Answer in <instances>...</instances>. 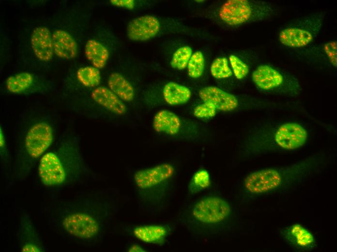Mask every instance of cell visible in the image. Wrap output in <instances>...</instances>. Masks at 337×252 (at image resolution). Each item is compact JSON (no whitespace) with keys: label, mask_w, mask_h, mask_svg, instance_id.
Instances as JSON below:
<instances>
[{"label":"cell","mask_w":337,"mask_h":252,"mask_svg":"<svg viewBox=\"0 0 337 252\" xmlns=\"http://www.w3.org/2000/svg\"><path fill=\"white\" fill-rule=\"evenodd\" d=\"M82 167L77 144L74 139L68 135L59 142L55 148L42 156L38 173L45 185L61 186L78 180Z\"/></svg>","instance_id":"6da1fadb"},{"label":"cell","mask_w":337,"mask_h":252,"mask_svg":"<svg viewBox=\"0 0 337 252\" xmlns=\"http://www.w3.org/2000/svg\"><path fill=\"white\" fill-rule=\"evenodd\" d=\"M313 162L312 159H307L286 167L254 171L244 179L243 189L251 196L277 190L292 181L308 175L314 169Z\"/></svg>","instance_id":"7a4b0ae2"},{"label":"cell","mask_w":337,"mask_h":252,"mask_svg":"<svg viewBox=\"0 0 337 252\" xmlns=\"http://www.w3.org/2000/svg\"><path fill=\"white\" fill-rule=\"evenodd\" d=\"M274 14L271 3L253 0H228L217 9L219 20L230 27L269 19Z\"/></svg>","instance_id":"3957f363"},{"label":"cell","mask_w":337,"mask_h":252,"mask_svg":"<svg viewBox=\"0 0 337 252\" xmlns=\"http://www.w3.org/2000/svg\"><path fill=\"white\" fill-rule=\"evenodd\" d=\"M175 173L170 163H163L136 172L134 181L141 201L156 204L166 195L169 182Z\"/></svg>","instance_id":"277c9868"},{"label":"cell","mask_w":337,"mask_h":252,"mask_svg":"<svg viewBox=\"0 0 337 252\" xmlns=\"http://www.w3.org/2000/svg\"><path fill=\"white\" fill-rule=\"evenodd\" d=\"M308 132L299 123L290 122L268 126L262 141L266 151H291L303 146L306 142Z\"/></svg>","instance_id":"5b68a950"},{"label":"cell","mask_w":337,"mask_h":252,"mask_svg":"<svg viewBox=\"0 0 337 252\" xmlns=\"http://www.w3.org/2000/svg\"><path fill=\"white\" fill-rule=\"evenodd\" d=\"M252 79L259 90L268 93L295 96L301 91L295 77L269 64L258 66L252 74Z\"/></svg>","instance_id":"8992f818"},{"label":"cell","mask_w":337,"mask_h":252,"mask_svg":"<svg viewBox=\"0 0 337 252\" xmlns=\"http://www.w3.org/2000/svg\"><path fill=\"white\" fill-rule=\"evenodd\" d=\"M324 18L322 12L303 17L279 32V42L291 48H301L307 46L320 33Z\"/></svg>","instance_id":"52a82bcc"},{"label":"cell","mask_w":337,"mask_h":252,"mask_svg":"<svg viewBox=\"0 0 337 252\" xmlns=\"http://www.w3.org/2000/svg\"><path fill=\"white\" fill-rule=\"evenodd\" d=\"M54 131L51 124L45 121L32 124L27 129L23 140V161L30 165L43 155L52 144Z\"/></svg>","instance_id":"ba28073f"},{"label":"cell","mask_w":337,"mask_h":252,"mask_svg":"<svg viewBox=\"0 0 337 252\" xmlns=\"http://www.w3.org/2000/svg\"><path fill=\"white\" fill-rule=\"evenodd\" d=\"M61 225L69 235L84 240H90L99 235L102 223L91 211L84 210L71 211L63 216Z\"/></svg>","instance_id":"9c48e42d"},{"label":"cell","mask_w":337,"mask_h":252,"mask_svg":"<svg viewBox=\"0 0 337 252\" xmlns=\"http://www.w3.org/2000/svg\"><path fill=\"white\" fill-rule=\"evenodd\" d=\"M231 207L224 199L216 196H207L197 202L190 209V218L202 225H212L222 222L230 215Z\"/></svg>","instance_id":"30bf717a"},{"label":"cell","mask_w":337,"mask_h":252,"mask_svg":"<svg viewBox=\"0 0 337 252\" xmlns=\"http://www.w3.org/2000/svg\"><path fill=\"white\" fill-rule=\"evenodd\" d=\"M161 29L159 19L154 16L147 15L132 19L128 24L126 33L130 40L145 41L156 37Z\"/></svg>","instance_id":"8fae6325"},{"label":"cell","mask_w":337,"mask_h":252,"mask_svg":"<svg viewBox=\"0 0 337 252\" xmlns=\"http://www.w3.org/2000/svg\"><path fill=\"white\" fill-rule=\"evenodd\" d=\"M199 96L204 102L213 104L219 110L230 112L239 106V98L234 94L215 86H207L200 89Z\"/></svg>","instance_id":"7c38bea8"},{"label":"cell","mask_w":337,"mask_h":252,"mask_svg":"<svg viewBox=\"0 0 337 252\" xmlns=\"http://www.w3.org/2000/svg\"><path fill=\"white\" fill-rule=\"evenodd\" d=\"M7 90L15 94L44 91L45 83L40 82L31 73L23 72L9 77L6 82Z\"/></svg>","instance_id":"4fadbf2b"},{"label":"cell","mask_w":337,"mask_h":252,"mask_svg":"<svg viewBox=\"0 0 337 252\" xmlns=\"http://www.w3.org/2000/svg\"><path fill=\"white\" fill-rule=\"evenodd\" d=\"M31 45L34 54L40 60L47 62L53 57L54 52L52 38L48 28L45 27L35 28L31 35Z\"/></svg>","instance_id":"5bb4252c"},{"label":"cell","mask_w":337,"mask_h":252,"mask_svg":"<svg viewBox=\"0 0 337 252\" xmlns=\"http://www.w3.org/2000/svg\"><path fill=\"white\" fill-rule=\"evenodd\" d=\"M91 96L96 103L111 112L122 115L126 111L123 101L109 88L97 87L92 92Z\"/></svg>","instance_id":"9a60e30c"},{"label":"cell","mask_w":337,"mask_h":252,"mask_svg":"<svg viewBox=\"0 0 337 252\" xmlns=\"http://www.w3.org/2000/svg\"><path fill=\"white\" fill-rule=\"evenodd\" d=\"M54 53L59 57L72 59L77 53L76 42L72 35L65 31L57 30L52 35Z\"/></svg>","instance_id":"2e32d148"},{"label":"cell","mask_w":337,"mask_h":252,"mask_svg":"<svg viewBox=\"0 0 337 252\" xmlns=\"http://www.w3.org/2000/svg\"><path fill=\"white\" fill-rule=\"evenodd\" d=\"M286 241L297 249L311 250L316 246L312 234L298 224L290 226L285 233Z\"/></svg>","instance_id":"e0dca14e"},{"label":"cell","mask_w":337,"mask_h":252,"mask_svg":"<svg viewBox=\"0 0 337 252\" xmlns=\"http://www.w3.org/2000/svg\"><path fill=\"white\" fill-rule=\"evenodd\" d=\"M153 126L157 132L174 135L177 134L181 126V121L179 116L168 110H163L154 115Z\"/></svg>","instance_id":"ac0fdd59"},{"label":"cell","mask_w":337,"mask_h":252,"mask_svg":"<svg viewBox=\"0 0 337 252\" xmlns=\"http://www.w3.org/2000/svg\"><path fill=\"white\" fill-rule=\"evenodd\" d=\"M169 232L168 228L164 225H143L134 228L133 234L142 242L161 245L165 242Z\"/></svg>","instance_id":"d6986e66"},{"label":"cell","mask_w":337,"mask_h":252,"mask_svg":"<svg viewBox=\"0 0 337 252\" xmlns=\"http://www.w3.org/2000/svg\"><path fill=\"white\" fill-rule=\"evenodd\" d=\"M107 84L109 89L123 101L130 102L134 98L135 92L133 86L121 74L118 72L110 74Z\"/></svg>","instance_id":"ffe728a7"},{"label":"cell","mask_w":337,"mask_h":252,"mask_svg":"<svg viewBox=\"0 0 337 252\" xmlns=\"http://www.w3.org/2000/svg\"><path fill=\"white\" fill-rule=\"evenodd\" d=\"M163 96L168 104L178 105L188 102L191 98V92L187 87L171 81L164 85Z\"/></svg>","instance_id":"44dd1931"},{"label":"cell","mask_w":337,"mask_h":252,"mask_svg":"<svg viewBox=\"0 0 337 252\" xmlns=\"http://www.w3.org/2000/svg\"><path fill=\"white\" fill-rule=\"evenodd\" d=\"M85 53L93 66L98 69L105 67L109 56V51L107 47L94 39H90L87 42L85 47Z\"/></svg>","instance_id":"7402d4cb"},{"label":"cell","mask_w":337,"mask_h":252,"mask_svg":"<svg viewBox=\"0 0 337 252\" xmlns=\"http://www.w3.org/2000/svg\"><path fill=\"white\" fill-rule=\"evenodd\" d=\"M77 77L80 83L89 88L98 86L101 79L99 69L94 66L80 67L77 72Z\"/></svg>","instance_id":"603a6c76"},{"label":"cell","mask_w":337,"mask_h":252,"mask_svg":"<svg viewBox=\"0 0 337 252\" xmlns=\"http://www.w3.org/2000/svg\"><path fill=\"white\" fill-rule=\"evenodd\" d=\"M210 185V177L208 172L201 169L194 174L188 186V192L196 194L204 190Z\"/></svg>","instance_id":"cb8c5ba5"},{"label":"cell","mask_w":337,"mask_h":252,"mask_svg":"<svg viewBox=\"0 0 337 252\" xmlns=\"http://www.w3.org/2000/svg\"><path fill=\"white\" fill-rule=\"evenodd\" d=\"M205 60L202 53L197 51L192 54L187 65L188 75L193 79L199 78L203 74Z\"/></svg>","instance_id":"d4e9b609"},{"label":"cell","mask_w":337,"mask_h":252,"mask_svg":"<svg viewBox=\"0 0 337 252\" xmlns=\"http://www.w3.org/2000/svg\"><path fill=\"white\" fill-rule=\"evenodd\" d=\"M192 55V50L188 46L179 48L173 54L170 62L172 68L183 70L187 65Z\"/></svg>","instance_id":"484cf974"},{"label":"cell","mask_w":337,"mask_h":252,"mask_svg":"<svg viewBox=\"0 0 337 252\" xmlns=\"http://www.w3.org/2000/svg\"><path fill=\"white\" fill-rule=\"evenodd\" d=\"M210 71L212 76L216 79L227 78L232 75L228 60L225 57L216 58L212 63Z\"/></svg>","instance_id":"4316f807"},{"label":"cell","mask_w":337,"mask_h":252,"mask_svg":"<svg viewBox=\"0 0 337 252\" xmlns=\"http://www.w3.org/2000/svg\"><path fill=\"white\" fill-rule=\"evenodd\" d=\"M229 61L232 72L237 79H242L246 77L249 71L247 64L234 55H231L230 56Z\"/></svg>","instance_id":"83f0119b"},{"label":"cell","mask_w":337,"mask_h":252,"mask_svg":"<svg viewBox=\"0 0 337 252\" xmlns=\"http://www.w3.org/2000/svg\"><path fill=\"white\" fill-rule=\"evenodd\" d=\"M216 109L211 103L204 102L197 106L194 110V115L199 118H210L215 116Z\"/></svg>","instance_id":"f1b7e54d"},{"label":"cell","mask_w":337,"mask_h":252,"mask_svg":"<svg viewBox=\"0 0 337 252\" xmlns=\"http://www.w3.org/2000/svg\"><path fill=\"white\" fill-rule=\"evenodd\" d=\"M110 2L116 7L129 10L134 9L136 6L134 0H111Z\"/></svg>","instance_id":"f546056e"},{"label":"cell","mask_w":337,"mask_h":252,"mask_svg":"<svg viewBox=\"0 0 337 252\" xmlns=\"http://www.w3.org/2000/svg\"><path fill=\"white\" fill-rule=\"evenodd\" d=\"M0 147L1 158H4V157L6 156V145L4 132L1 126H0Z\"/></svg>","instance_id":"4dcf8cb0"},{"label":"cell","mask_w":337,"mask_h":252,"mask_svg":"<svg viewBox=\"0 0 337 252\" xmlns=\"http://www.w3.org/2000/svg\"><path fill=\"white\" fill-rule=\"evenodd\" d=\"M143 249L139 247V246H137V245H134L132 246L130 249L129 250V251L131 252H144L143 251Z\"/></svg>","instance_id":"1f68e13d"}]
</instances>
